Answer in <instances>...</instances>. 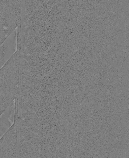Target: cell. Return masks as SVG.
<instances>
[{
    "mask_svg": "<svg viewBox=\"0 0 129 158\" xmlns=\"http://www.w3.org/2000/svg\"><path fill=\"white\" fill-rule=\"evenodd\" d=\"M1 68V114L18 94L19 72L16 64L10 60Z\"/></svg>",
    "mask_w": 129,
    "mask_h": 158,
    "instance_id": "cell-1",
    "label": "cell"
},
{
    "mask_svg": "<svg viewBox=\"0 0 129 158\" xmlns=\"http://www.w3.org/2000/svg\"><path fill=\"white\" fill-rule=\"evenodd\" d=\"M18 114L15 110L14 123L0 138V158H17Z\"/></svg>",
    "mask_w": 129,
    "mask_h": 158,
    "instance_id": "cell-3",
    "label": "cell"
},
{
    "mask_svg": "<svg viewBox=\"0 0 129 158\" xmlns=\"http://www.w3.org/2000/svg\"><path fill=\"white\" fill-rule=\"evenodd\" d=\"M24 0H0L1 44L22 21Z\"/></svg>",
    "mask_w": 129,
    "mask_h": 158,
    "instance_id": "cell-2",
    "label": "cell"
},
{
    "mask_svg": "<svg viewBox=\"0 0 129 158\" xmlns=\"http://www.w3.org/2000/svg\"><path fill=\"white\" fill-rule=\"evenodd\" d=\"M17 28L1 44V68L13 56L17 49Z\"/></svg>",
    "mask_w": 129,
    "mask_h": 158,
    "instance_id": "cell-4",
    "label": "cell"
},
{
    "mask_svg": "<svg viewBox=\"0 0 129 158\" xmlns=\"http://www.w3.org/2000/svg\"><path fill=\"white\" fill-rule=\"evenodd\" d=\"M15 120V99L1 114L0 138L13 125Z\"/></svg>",
    "mask_w": 129,
    "mask_h": 158,
    "instance_id": "cell-5",
    "label": "cell"
}]
</instances>
